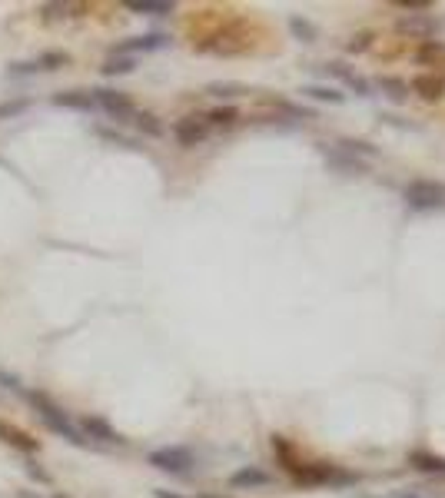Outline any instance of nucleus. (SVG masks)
<instances>
[{
    "label": "nucleus",
    "instance_id": "f257e3e1",
    "mask_svg": "<svg viewBox=\"0 0 445 498\" xmlns=\"http://www.w3.org/2000/svg\"><path fill=\"white\" fill-rule=\"evenodd\" d=\"M23 399L30 402V405H33V412H37V415H40V419H44V422H47V429H54V432L60 435V439H67V442H70V445H87V435L80 432V425H74V422H70V415H67V412L60 409L57 402H50V399H47L44 392H33V389H27V395H23Z\"/></svg>",
    "mask_w": 445,
    "mask_h": 498
},
{
    "label": "nucleus",
    "instance_id": "f03ea898",
    "mask_svg": "<svg viewBox=\"0 0 445 498\" xmlns=\"http://www.w3.org/2000/svg\"><path fill=\"white\" fill-rule=\"evenodd\" d=\"M405 203L412 206V209H435V206H445V183L415 180V183L405 186Z\"/></svg>",
    "mask_w": 445,
    "mask_h": 498
},
{
    "label": "nucleus",
    "instance_id": "7ed1b4c3",
    "mask_svg": "<svg viewBox=\"0 0 445 498\" xmlns=\"http://www.w3.org/2000/svg\"><path fill=\"white\" fill-rule=\"evenodd\" d=\"M90 97H93V107H103L110 117H117V120L137 117V107H133V100L127 97L123 90L100 87V90H90Z\"/></svg>",
    "mask_w": 445,
    "mask_h": 498
},
{
    "label": "nucleus",
    "instance_id": "20e7f679",
    "mask_svg": "<svg viewBox=\"0 0 445 498\" xmlns=\"http://www.w3.org/2000/svg\"><path fill=\"white\" fill-rule=\"evenodd\" d=\"M150 465L173 472V475H183V472L193 468V452L190 448H156V452H150Z\"/></svg>",
    "mask_w": 445,
    "mask_h": 498
},
{
    "label": "nucleus",
    "instance_id": "39448f33",
    "mask_svg": "<svg viewBox=\"0 0 445 498\" xmlns=\"http://www.w3.org/2000/svg\"><path fill=\"white\" fill-rule=\"evenodd\" d=\"M209 133V123L200 117H183L180 123L173 127V137L180 146H196V143H203Z\"/></svg>",
    "mask_w": 445,
    "mask_h": 498
},
{
    "label": "nucleus",
    "instance_id": "423d86ee",
    "mask_svg": "<svg viewBox=\"0 0 445 498\" xmlns=\"http://www.w3.org/2000/svg\"><path fill=\"white\" fill-rule=\"evenodd\" d=\"M80 432L87 435V442L90 439H97V442H113V445L123 442L117 429H113L107 419H100V415H83V419H80Z\"/></svg>",
    "mask_w": 445,
    "mask_h": 498
},
{
    "label": "nucleus",
    "instance_id": "0eeeda50",
    "mask_svg": "<svg viewBox=\"0 0 445 498\" xmlns=\"http://www.w3.org/2000/svg\"><path fill=\"white\" fill-rule=\"evenodd\" d=\"M0 439L7 445H13V448H21V452H30V455L40 448V442H37L30 432H23L21 425H13V422H0Z\"/></svg>",
    "mask_w": 445,
    "mask_h": 498
},
{
    "label": "nucleus",
    "instance_id": "6e6552de",
    "mask_svg": "<svg viewBox=\"0 0 445 498\" xmlns=\"http://www.w3.org/2000/svg\"><path fill=\"white\" fill-rule=\"evenodd\" d=\"M399 33H405V37H419V40L429 44V37L435 33V21L432 17H425V13H409V17H402L399 21Z\"/></svg>",
    "mask_w": 445,
    "mask_h": 498
},
{
    "label": "nucleus",
    "instance_id": "1a4fd4ad",
    "mask_svg": "<svg viewBox=\"0 0 445 498\" xmlns=\"http://www.w3.org/2000/svg\"><path fill=\"white\" fill-rule=\"evenodd\" d=\"M170 44V37H163V33H146V37H133V40H127V44H120L113 54H133V50H160V47Z\"/></svg>",
    "mask_w": 445,
    "mask_h": 498
},
{
    "label": "nucleus",
    "instance_id": "9d476101",
    "mask_svg": "<svg viewBox=\"0 0 445 498\" xmlns=\"http://www.w3.org/2000/svg\"><path fill=\"white\" fill-rule=\"evenodd\" d=\"M412 90L425 100H442L445 97V80L442 76H432V74H422V76H415L412 80Z\"/></svg>",
    "mask_w": 445,
    "mask_h": 498
},
{
    "label": "nucleus",
    "instance_id": "9b49d317",
    "mask_svg": "<svg viewBox=\"0 0 445 498\" xmlns=\"http://www.w3.org/2000/svg\"><path fill=\"white\" fill-rule=\"evenodd\" d=\"M229 485L233 488H262L270 485V475L262 472V468H239L229 475Z\"/></svg>",
    "mask_w": 445,
    "mask_h": 498
},
{
    "label": "nucleus",
    "instance_id": "f8f14e48",
    "mask_svg": "<svg viewBox=\"0 0 445 498\" xmlns=\"http://www.w3.org/2000/svg\"><path fill=\"white\" fill-rule=\"evenodd\" d=\"M127 11L146 13V17H166V13H173V4L170 0H127Z\"/></svg>",
    "mask_w": 445,
    "mask_h": 498
},
{
    "label": "nucleus",
    "instance_id": "ddd939ff",
    "mask_svg": "<svg viewBox=\"0 0 445 498\" xmlns=\"http://www.w3.org/2000/svg\"><path fill=\"white\" fill-rule=\"evenodd\" d=\"M57 107H67V110H93V97L90 93H80V90H67V93H57L54 97Z\"/></svg>",
    "mask_w": 445,
    "mask_h": 498
},
{
    "label": "nucleus",
    "instance_id": "4468645a",
    "mask_svg": "<svg viewBox=\"0 0 445 498\" xmlns=\"http://www.w3.org/2000/svg\"><path fill=\"white\" fill-rule=\"evenodd\" d=\"M100 70H103V76H123V74H133V70H137V60H133V57H123V54H113L103 60Z\"/></svg>",
    "mask_w": 445,
    "mask_h": 498
},
{
    "label": "nucleus",
    "instance_id": "2eb2a0df",
    "mask_svg": "<svg viewBox=\"0 0 445 498\" xmlns=\"http://www.w3.org/2000/svg\"><path fill=\"white\" fill-rule=\"evenodd\" d=\"M329 74H336L339 80H346V87H352V90H359L362 97H369V83L362 80V76H356V74H349L346 66H339V64H333V66H326Z\"/></svg>",
    "mask_w": 445,
    "mask_h": 498
},
{
    "label": "nucleus",
    "instance_id": "dca6fc26",
    "mask_svg": "<svg viewBox=\"0 0 445 498\" xmlns=\"http://www.w3.org/2000/svg\"><path fill=\"white\" fill-rule=\"evenodd\" d=\"M70 64V54H64V50H47V54H40V60H37V70H60V66Z\"/></svg>",
    "mask_w": 445,
    "mask_h": 498
},
{
    "label": "nucleus",
    "instance_id": "f3484780",
    "mask_svg": "<svg viewBox=\"0 0 445 498\" xmlns=\"http://www.w3.org/2000/svg\"><path fill=\"white\" fill-rule=\"evenodd\" d=\"M419 60H422V64H445V44H439V40H429V44H422V50H419Z\"/></svg>",
    "mask_w": 445,
    "mask_h": 498
},
{
    "label": "nucleus",
    "instance_id": "a211bd4d",
    "mask_svg": "<svg viewBox=\"0 0 445 498\" xmlns=\"http://www.w3.org/2000/svg\"><path fill=\"white\" fill-rule=\"evenodd\" d=\"M303 93L306 97H313V100H326V103H342V100H346L336 87H306Z\"/></svg>",
    "mask_w": 445,
    "mask_h": 498
},
{
    "label": "nucleus",
    "instance_id": "6ab92c4d",
    "mask_svg": "<svg viewBox=\"0 0 445 498\" xmlns=\"http://www.w3.org/2000/svg\"><path fill=\"white\" fill-rule=\"evenodd\" d=\"M412 462H415V468H422V472H442V475H445V462H442V458H435V455L415 452Z\"/></svg>",
    "mask_w": 445,
    "mask_h": 498
},
{
    "label": "nucleus",
    "instance_id": "aec40b11",
    "mask_svg": "<svg viewBox=\"0 0 445 498\" xmlns=\"http://www.w3.org/2000/svg\"><path fill=\"white\" fill-rule=\"evenodd\" d=\"M207 93H213V97H243L246 87L243 83H209Z\"/></svg>",
    "mask_w": 445,
    "mask_h": 498
},
{
    "label": "nucleus",
    "instance_id": "412c9836",
    "mask_svg": "<svg viewBox=\"0 0 445 498\" xmlns=\"http://www.w3.org/2000/svg\"><path fill=\"white\" fill-rule=\"evenodd\" d=\"M207 120H209V123H216V127H229V123H236V120H239V113L233 107H219V110H213Z\"/></svg>",
    "mask_w": 445,
    "mask_h": 498
},
{
    "label": "nucleus",
    "instance_id": "4be33fe9",
    "mask_svg": "<svg viewBox=\"0 0 445 498\" xmlns=\"http://www.w3.org/2000/svg\"><path fill=\"white\" fill-rule=\"evenodd\" d=\"M137 127H140V130H146L150 137H160V133H163V127L156 123V117H153V113H137Z\"/></svg>",
    "mask_w": 445,
    "mask_h": 498
},
{
    "label": "nucleus",
    "instance_id": "5701e85b",
    "mask_svg": "<svg viewBox=\"0 0 445 498\" xmlns=\"http://www.w3.org/2000/svg\"><path fill=\"white\" fill-rule=\"evenodd\" d=\"M382 90H389L392 100H405V93H409V87L402 80H392V76H382Z\"/></svg>",
    "mask_w": 445,
    "mask_h": 498
},
{
    "label": "nucleus",
    "instance_id": "b1692460",
    "mask_svg": "<svg viewBox=\"0 0 445 498\" xmlns=\"http://www.w3.org/2000/svg\"><path fill=\"white\" fill-rule=\"evenodd\" d=\"M30 107V100L21 97V100H11V103H4L0 107V120H7V117H17V113H23V110Z\"/></svg>",
    "mask_w": 445,
    "mask_h": 498
},
{
    "label": "nucleus",
    "instance_id": "393cba45",
    "mask_svg": "<svg viewBox=\"0 0 445 498\" xmlns=\"http://www.w3.org/2000/svg\"><path fill=\"white\" fill-rule=\"evenodd\" d=\"M0 386H7V389L17 392V395H27V389L21 386V379H13L11 372H4V369H0Z\"/></svg>",
    "mask_w": 445,
    "mask_h": 498
},
{
    "label": "nucleus",
    "instance_id": "a878e982",
    "mask_svg": "<svg viewBox=\"0 0 445 498\" xmlns=\"http://www.w3.org/2000/svg\"><path fill=\"white\" fill-rule=\"evenodd\" d=\"M23 74H37V64H11V76H23Z\"/></svg>",
    "mask_w": 445,
    "mask_h": 498
},
{
    "label": "nucleus",
    "instance_id": "bb28decb",
    "mask_svg": "<svg viewBox=\"0 0 445 498\" xmlns=\"http://www.w3.org/2000/svg\"><path fill=\"white\" fill-rule=\"evenodd\" d=\"M293 33H299V37H306V40H313V27L309 23H303V21H293Z\"/></svg>",
    "mask_w": 445,
    "mask_h": 498
},
{
    "label": "nucleus",
    "instance_id": "cd10ccee",
    "mask_svg": "<svg viewBox=\"0 0 445 498\" xmlns=\"http://www.w3.org/2000/svg\"><path fill=\"white\" fill-rule=\"evenodd\" d=\"M366 47H369V37H366V33H362V37H359V40H352V44H349V50H366Z\"/></svg>",
    "mask_w": 445,
    "mask_h": 498
},
{
    "label": "nucleus",
    "instance_id": "c85d7f7f",
    "mask_svg": "<svg viewBox=\"0 0 445 498\" xmlns=\"http://www.w3.org/2000/svg\"><path fill=\"white\" fill-rule=\"evenodd\" d=\"M156 498H183V495H176V492H166V488H156Z\"/></svg>",
    "mask_w": 445,
    "mask_h": 498
},
{
    "label": "nucleus",
    "instance_id": "c756f323",
    "mask_svg": "<svg viewBox=\"0 0 445 498\" xmlns=\"http://www.w3.org/2000/svg\"><path fill=\"white\" fill-rule=\"evenodd\" d=\"M17 498H40L37 492H30V488H23V492H17Z\"/></svg>",
    "mask_w": 445,
    "mask_h": 498
},
{
    "label": "nucleus",
    "instance_id": "7c9ffc66",
    "mask_svg": "<svg viewBox=\"0 0 445 498\" xmlns=\"http://www.w3.org/2000/svg\"><path fill=\"white\" fill-rule=\"evenodd\" d=\"M54 498H70V495H64V492H54Z\"/></svg>",
    "mask_w": 445,
    "mask_h": 498
},
{
    "label": "nucleus",
    "instance_id": "2f4dec72",
    "mask_svg": "<svg viewBox=\"0 0 445 498\" xmlns=\"http://www.w3.org/2000/svg\"><path fill=\"white\" fill-rule=\"evenodd\" d=\"M395 498H419V495H395Z\"/></svg>",
    "mask_w": 445,
    "mask_h": 498
},
{
    "label": "nucleus",
    "instance_id": "473e14b6",
    "mask_svg": "<svg viewBox=\"0 0 445 498\" xmlns=\"http://www.w3.org/2000/svg\"><path fill=\"white\" fill-rule=\"evenodd\" d=\"M200 498H219V495H200Z\"/></svg>",
    "mask_w": 445,
    "mask_h": 498
}]
</instances>
